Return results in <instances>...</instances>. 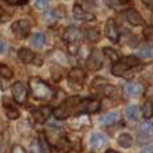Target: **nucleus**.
<instances>
[{"instance_id": "6e6552de", "label": "nucleus", "mask_w": 153, "mask_h": 153, "mask_svg": "<svg viewBox=\"0 0 153 153\" xmlns=\"http://www.w3.org/2000/svg\"><path fill=\"white\" fill-rule=\"evenodd\" d=\"M102 55H101V51L100 50H93L90 53L89 58L86 61V66L89 70H93V71H97L102 67Z\"/></svg>"}, {"instance_id": "393cba45", "label": "nucleus", "mask_w": 153, "mask_h": 153, "mask_svg": "<svg viewBox=\"0 0 153 153\" xmlns=\"http://www.w3.org/2000/svg\"><path fill=\"white\" fill-rule=\"evenodd\" d=\"M138 116H140V109H138V106H136V105L128 106V109H126V117L132 120V121H137Z\"/></svg>"}, {"instance_id": "4be33fe9", "label": "nucleus", "mask_w": 153, "mask_h": 153, "mask_svg": "<svg viewBox=\"0 0 153 153\" xmlns=\"http://www.w3.org/2000/svg\"><path fill=\"white\" fill-rule=\"evenodd\" d=\"M50 56H51V58H53L55 62H58V63L63 65V66H67V65H69V61H67V58L65 56V54L62 53V51H59V50H54L53 53L50 54Z\"/></svg>"}, {"instance_id": "bb28decb", "label": "nucleus", "mask_w": 153, "mask_h": 153, "mask_svg": "<svg viewBox=\"0 0 153 153\" xmlns=\"http://www.w3.org/2000/svg\"><path fill=\"white\" fill-rule=\"evenodd\" d=\"M141 113H143V117L144 118H151L153 116V105L152 102H149V101H146L145 103L143 105V108H141Z\"/></svg>"}, {"instance_id": "1a4fd4ad", "label": "nucleus", "mask_w": 153, "mask_h": 153, "mask_svg": "<svg viewBox=\"0 0 153 153\" xmlns=\"http://www.w3.org/2000/svg\"><path fill=\"white\" fill-rule=\"evenodd\" d=\"M3 108L10 120H18L20 117V110L16 108V105L10 100V98H3Z\"/></svg>"}, {"instance_id": "a19ab883", "label": "nucleus", "mask_w": 153, "mask_h": 153, "mask_svg": "<svg viewBox=\"0 0 153 153\" xmlns=\"http://www.w3.org/2000/svg\"><path fill=\"white\" fill-rule=\"evenodd\" d=\"M0 15H3V10H1V8H0Z\"/></svg>"}, {"instance_id": "b1692460", "label": "nucleus", "mask_w": 153, "mask_h": 153, "mask_svg": "<svg viewBox=\"0 0 153 153\" xmlns=\"http://www.w3.org/2000/svg\"><path fill=\"white\" fill-rule=\"evenodd\" d=\"M102 91H103V95L108 98H116L117 97V87L113 86V85H109V83H105L102 86Z\"/></svg>"}, {"instance_id": "0eeeda50", "label": "nucleus", "mask_w": 153, "mask_h": 153, "mask_svg": "<svg viewBox=\"0 0 153 153\" xmlns=\"http://www.w3.org/2000/svg\"><path fill=\"white\" fill-rule=\"evenodd\" d=\"M11 91H12V97H13V100H15V102H18V103H26L27 102L28 91H27V89L24 87L23 83H20V82L13 83Z\"/></svg>"}, {"instance_id": "37998d69", "label": "nucleus", "mask_w": 153, "mask_h": 153, "mask_svg": "<svg viewBox=\"0 0 153 153\" xmlns=\"http://www.w3.org/2000/svg\"><path fill=\"white\" fill-rule=\"evenodd\" d=\"M152 125H153V122H152Z\"/></svg>"}, {"instance_id": "dca6fc26", "label": "nucleus", "mask_w": 153, "mask_h": 153, "mask_svg": "<svg viewBox=\"0 0 153 153\" xmlns=\"http://www.w3.org/2000/svg\"><path fill=\"white\" fill-rule=\"evenodd\" d=\"M18 56H19V59H20L23 63H34V59H35V56L36 55H35L30 48L22 47L20 50H19V53H18Z\"/></svg>"}, {"instance_id": "7ed1b4c3", "label": "nucleus", "mask_w": 153, "mask_h": 153, "mask_svg": "<svg viewBox=\"0 0 153 153\" xmlns=\"http://www.w3.org/2000/svg\"><path fill=\"white\" fill-rule=\"evenodd\" d=\"M137 65H138V58L137 56L129 55V56L120 58L118 61L113 65V67H111V74L116 75V76H121V75H124L128 70H130L132 67L137 66Z\"/></svg>"}, {"instance_id": "2f4dec72", "label": "nucleus", "mask_w": 153, "mask_h": 153, "mask_svg": "<svg viewBox=\"0 0 153 153\" xmlns=\"http://www.w3.org/2000/svg\"><path fill=\"white\" fill-rule=\"evenodd\" d=\"M48 4H50V0H36V1H35V7H36L38 10H45Z\"/></svg>"}, {"instance_id": "4c0bfd02", "label": "nucleus", "mask_w": 153, "mask_h": 153, "mask_svg": "<svg viewBox=\"0 0 153 153\" xmlns=\"http://www.w3.org/2000/svg\"><path fill=\"white\" fill-rule=\"evenodd\" d=\"M5 48H7V47H5V43H4V42H0V54L4 53Z\"/></svg>"}, {"instance_id": "c9c22d12", "label": "nucleus", "mask_w": 153, "mask_h": 153, "mask_svg": "<svg viewBox=\"0 0 153 153\" xmlns=\"http://www.w3.org/2000/svg\"><path fill=\"white\" fill-rule=\"evenodd\" d=\"M69 51L71 54H76V51H78V47L74 45V43H70V48H69Z\"/></svg>"}, {"instance_id": "4468645a", "label": "nucleus", "mask_w": 153, "mask_h": 153, "mask_svg": "<svg viewBox=\"0 0 153 153\" xmlns=\"http://www.w3.org/2000/svg\"><path fill=\"white\" fill-rule=\"evenodd\" d=\"M90 144L94 149H102L105 145H108V137L102 133H94L90 137Z\"/></svg>"}, {"instance_id": "c85d7f7f", "label": "nucleus", "mask_w": 153, "mask_h": 153, "mask_svg": "<svg viewBox=\"0 0 153 153\" xmlns=\"http://www.w3.org/2000/svg\"><path fill=\"white\" fill-rule=\"evenodd\" d=\"M85 35H86V38L90 40V42H98L100 40V32L97 31V30H93V28H90V30H87L86 32H85Z\"/></svg>"}, {"instance_id": "412c9836", "label": "nucleus", "mask_w": 153, "mask_h": 153, "mask_svg": "<svg viewBox=\"0 0 153 153\" xmlns=\"http://www.w3.org/2000/svg\"><path fill=\"white\" fill-rule=\"evenodd\" d=\"M117 144L122 148H130L133 145V137L129 133H121V134L117 137Z\"/></svg>"}, {"instance_id": "79ce46f5", "label": "nucleus", "mask_w": 153, "mask_h": 153, "mask_svg": "<svg viewBox=\"0 0 153 153\" xmlns=\"http://www.w3.org/2000/svg\"><path fill=\"white\" fill-rule=\"evenodd\" d=\"M152 26H153V13H152Z\"/></svg>"}, {"instance_id": "2eb2a0df", "label": "nucleus", "mask_w": 153, "mask_h": 153, "mask_svg": "<svg viewBox=\"0 0 153 153\" xmlns=\"http://www.w3.org/2000/svg\"><path fill=\"white\" fill-rule=\"evenodd\" d=\"M125 16H126V20L129 22L132 26H141V24H144L143 16L140 15V12H138V11L133 10V8L128 10L126 12H125Z\"/></svg>"}, {"instance_id": "5701e85b", "label": "nucleus", "mask_w": 153, "mask_h": 153, "mask_svg": "<svg viewBox=\"0 0 153 153\" xmlns=\"http://www.w3.org/2000/svg\"><path fill=\"white\" fill-rule=\"evenodd\" d=\"M59 18H61V13H59L58 11H55V10L47 11V12L43 15V19H45V22H46V23H48V24L55 23V22L58 20Z\"/></svg>"}, {"instance_id": "ea45409f", "label": "nucleus", "mask_w": 153, "mask_h": 153, "mask_svg": "<svg viewBox=\"0 0 153 153\" xmlns=\"http://www.w3.org/2000/svg\"><path fill=\"white\" fill-rule=\"evenodd\" d=\"M120 1H122V3H126V1H129V0H120Z\"/></svg>"}, {"instance_id": "7c9ffc66", "label": "nucleus", "mask_w": 153, "mask_h": 153, "mask_svg": "<svg viewBox=\"0 0 153 153\" xmlns=\"http://www.w3.org/2000/svg\"><path fill=\"white\" fill-rule=\"evenodd\" d=\"M153 56V48L151 47H141L140 50H138V58H152Z\"/></svg>"}, {"instance_id": "a878e982", "label": "nucleus", "mask_w": 153, "mask_h": 153, "mask_svg": "<svg viewBox=\"0 0 153 153\" xmlns=\"http://www.w3.org/2000/svg\"><path fill=\"white\" fill-rule=\"evenodd\" d=\"M70 148H71V145L65 137H61L56 141V149H58L59 153H67L70 151Z\"/></svg>"}, {"instance_id": "58836bf2", "label": "nucleus", "mask_w": 153, "mask_h": 153, "mask_svg": "<svg viewBox=\"0 0 153 153\" xmlns=\"http://www.w3.org/2000/svg\"><path fill=\"white\" fill-rule=\"evenodd\" d=\"M106 153H118V152H116V151H111V149H109V151L106 152Z\"/></svg>"}, {"instance_id": "9b49d317", "label": "nucleus", "mask_w": 153, "mask_h": 153, "mask_svg": "<svg viewBox=\"0 0 153 153\" xmlns=\"http://www.w3.org/2000/svg\"><path fill=\"white\" fill-rule=\"evenodd\" d=\"M124 90L129 97H140V95L144 94L145 87L141 83H137V82H129L124 86Z\"/></svg>"}, {"instance_id": "e433bc0d", "label": "nucleus", "mask_w": 153, "mask_h": 153, "mask_svg": "<svg viewBox=\"0 0 153 153\" xmlns=\"http://www.w3.org/2000/svg\"><path fill=\"white\" fill-rule=\"evenodd\" d=\"M143 1H144V4H145L146 7L153 8V0H143Z\"/></svg>"}, {"instance_id": "423d86ee", "label": "nucleus", "mask_w": 153, "mask_h": 153, "mask_svg": "<svg viewBox=\"0 0 153 153\" xmlns=\"http://www.w3.org/2000/svg\"><path fill=\"white\" fill-rule=\"evenodd\" d=\"M11 28H12V32L16 38H19V39H26L30 34L31 24H30V22L26 20V19H20V20L15 22Z\"/></svg>"}, {"instance_id": "ddd939ff", "label": "nucleus", "mask_w": 153, "mask_h": 153, "mask_svg": "<svg viewBox=\"0 0 153 153\" xmlns=\"http://www.w3.org/2000/svg\"><path fill=\"white\" fill-rule=\"evenodd\" d=\"M79 35H81V31H79L78 27L70 26V27H67V28L65 30L62 38H63V40L65 42H67V43H74L75 40L79 38Z\"/></svg>"}, {"instance_id": "aec40b11", "label": "nucleus", "mask_w": 153, "mask_h": 153, "mask_svg": "<svg viewBox=\"0 0 153 153\" xmlns=\"http://www.w3.org/2000/svg\"><path fill=\"white\" fill-rule=\"evenodd\" d=\"M120 118L118 111H110V113L105 114V116L101 118V124L106 125V126H110V125H114Z\"/></svg>"}, {"instance_id": "473e14b6", "label": "nucleus", "mask_w": 153, "mask_h": 153, "mask_svg": "<svg viewBox=\"0 0 153 153\" xmlns=\"http://www.w3.org/2000/svg\"><path fill=\"white\" fill-rule=\"evenodd\" d=\"M4 1L10 5H24L28 3V0H4Z\"/></svg>"}, {"instance_id": "9d476101", "label": "nucleus", "mask_w": 153, "mask_h": 153, "mask_svg": "<svg viewBox=\"0 0 153 153\" xmlns=\"http://www.w3.org/2000/svg\"><path fill=\"white\" fill-rule=\"evenodd\" d=\"M105 35L110 42L117 43L120 39V34H118V28H117V24L113 19H109L106 22V26H105Z\"/></svg>"}, {"instance_id": "72a5a7b5", "label": "nucleus", "mask_w": 153, "mask_h": 153, "mask_svg": "<svg viewBox=\"0 0 153 153\" xmlns=\"http://www.w3.org/2000/svg\"><path fill=\"white\" fill-rule=\"evenodd\" d=\"M11 153H28V152H27L26 149H24L23 146H20V145H13Z\"/></svg>"}, {"instance_id": "f8f14e48", "label": "nucleus", "mask_w": 153, "mask_h": 153, "mask_svg": "<svg viewBox=\"0 0 153 153\" xmlns=\"http://www.w3.org/2000/svg\"><path fill=\"white\" fill-rule=\"evenodd\" d=\"M73 15H74L75 19L82 20V22H91V20H94V15H93V13H90V12H87L86 10H83L81 5H74V8H73Z\"/></svg>"}, {"instance_id": "f03ea898", "label": "nucleus", "mask_w": 153, "mask_h": 153, "mask_svg": "<svg viewBox=\"0 0 153 153\" xmlns=\"http://www.w3.org/2000/svg\"><path fill=\"white\" fill-rule=\"evenodd\" d=\"M30 91H31L32 97L38 101H50L54 97V91L45 81H42L38 76H31L28 81Z\"/></svg>"}, {"instance_id": "f257e3e1", "label": "nucleus", "mask_w": 153, "mask_h": 153, "mask_svg": "<svg viewBox=\"0 0 153 153\" xmlns=\"http://www.w3.org/2000/svg\"><path fill=\"white\" fill-rule=\"evenodd\" d=\"M101 108V103L97 100L91 98H81L78 95L67 98L63 103L53 110V114L56 120H65L73 114H91L97 113Z\"/></svg>"}, {"instance_id": "39448f33", "label": "nucleus", "mask_w": 153, "mask_h": 153, "mask_svg": "<svg viewBox=\"0 0 153 153\" xmlns=\"http://www.w3.org/2000/svg\"><path fill=\"white\" fill-rule=\"evenodd\" d=\"M30 113H31L32 118L35 120V122L38 124H45L48 120L50 114L53 113L51 108L48 106H31L30 108Z\"/></svg>"}, {"instance_id": "f3484780", "label": "nucleus", "mask_w": 153, "mask_h": 153, "mask_svg": "<svg viewBox=\"0 0 153 153\" xmlns=\"http://www.w3.org/2000/svg\"><path fill=\"white\" fill-rule=\"evenodd\" d=\"M38 145H39L40 153H53L51 144H50V141L46 138L45 133H39V136H38Z\"/></svg>"}, {"instance_id": "c756f323", "label": "nucleus", "mask_w": 153, "mask_h": 153, "mask_svg": "<svg viewBox=\"0 0 153 153\" xmlns=\"http://www.w3.org/2000/svg\"><path fill=\"white\" fill-rule=\"evenodd\" d=\"M0 76H3V78H5V79H11L13 76V73L8 66L0 65Z\"/></svg>"}, {"instance_id": "cd10ccee", "label": "nucleus", "mask_w": 153, "mask_h": 153, "mask_svg": "<svg viewBox=\"0 0 153 153\" xmlns=\"http://www.w3.org/2000/svg\"><path fill=\"white\" fill-rule=\"evenodd\" d=\"M102 53L106 55V58H108V59H110V61H113L114 63H116V62L120 59L118 54H117L116 51H114L113 48H110V47H105V48H103V50H102Z\"/></svg>"}, {"instance_id": "a211bd4d", "label": "nucleus", "mask_w": 153, "mask_h": 153, "mask_svg": "<svg viewBox=\"0 0 153 153\" xmlns=\"http://www.w3.org/2000/svg\"><path fill=\"white\" fill-rule=\"evenodd\" d=\"M138 133H140V137H141V138L149 140V138L153 137V125L149 124V122L141 124L140 129H138Z\"/></svg>"}, {"instance_id": "f704fd0d", "label": "nucleus", "mask_w": 153, "mask_h": 153, "mask_svg": "<svg viewBox=\"0 0 153 153\" xmlns=\"http://www.w3.org/2000/svg\"><path fill=\"white\" fill-rule=\"evenodd\" d=\"M141 153H153V145H146L145 148L141 151Z\"/></svg>"}, {"instance_id": "20e7f679", "label": "nucleus", "mask_w": 153, "mask_h": 153, "mask_svg": "<svg viewBox=\"0 0 153 153\" xmlns=\"http://www.w3.org/2000/svg\"><path fill=\"white\" fill-rule=\"evenodd\" d=\"M85 78H86L85 71L82 69H78V67L71 69V71L69 73V76H67L70 87H71V89H74V90H81L82 87H83Z\"/></svg>"}, {"instance_id": "6ab92c4d", "label": "nucleus", "mask_w": 153, "mask_h": 153, "mask_svg": "<svg viewBox=\"0 0 153 153\" xmlns=\"http://www.w3.org/2000/svg\"><path fill=\"white\" fill-rule=\"evenodd\" d=\"M46 43V36L43 34H39V32H36V34L31 35L30 36V45L32 46V47L35 48H40L43 47Z\"/></svg>"}]
</instances>
